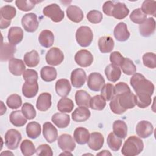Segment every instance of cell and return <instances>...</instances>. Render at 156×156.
<instances>
[{
	"instance_id": "1",
	"label": "cell",
	"mask_w": 156,
	"mask_h": 156,
	"mask_svg": "<svg viewBox=\"0 0 156 156\" xmlns=\"http://www.w3.org/2000/svg\"><path fill=\"white\" fill-rule=\"evenodd\" d=\"M130 83L136 93H147L152 96L154 91V85L140 73L133 74Z\"/></svg>"
},
{
	"instance_id": "2",
	"label": "cell",
	"mask_w": 156,
	"mask_h": 156,
	"mask_svg": "<svg viewBox=\"0 0 156 156\" xmlns=\"http://www.w3.org/2000/svg\"><path fill=\"white\" fill-rule=\"evenodd\" d=\"M144 147L141 139L136 136H130L124 142L121 153L125 156H135L140 154Z\"/></svg>"
},
{
	"instance_id": "3",
	"label": "cell",
	"mask_w": 156,
	"mask_h": 156,
	"mask_svg": "<svg viewBox=\"0 0 156 156\" xmlns=\"http://www.w3.org/2000/svg\"><path fill=\"white\" fill-rule=\"evenodd\" d=\"M77 43L82 47L90 46L93 39V34L90 27L88 26H80L76 32Z\"/></svg>"
},
{
	"instance_id": "4",
	"label": "cell",
	"mask_w": 156,
	"mask_h": 156,
	"mask_svg": "<svg viewBox=\"0 0 156 156\" xmlns=\"http://www.w3.org/2000/svg\"><path fill=\"white\" fill-rule=\"evenodd\" d=\"M43 13L44 16L50 18L55 23L62 21L65 16L64 12L57 4H51L46 6L43 10Z\"/></svg>"
},
{
	"instance_id": "5",
	"label": "cell",
	"mask_w": 156,
	"mask_h": 156,
	"mask_svg": "<svg viewBox=\"0 0 156 156\" xmlns=\"http://www.w3.org/2000/svg\"><path fill=\"white\" fill-rule=\"evenodd\" d=\"M21 138V134L18 130L13 129H9L5 134V144L9 149H16Z\"/></svg>"
},
{
	"instance_id": "6",
	"label": "cell",
	"mask_w": 156,
	"mask_h": 156,
	"mask_svg": "<svg viewBox=\"0 0 156 156\" xmlns=\"http://www.w3.org/2000/svg\"><path fill=\"white\" fill-rule=\"evenodd\" d=\"M21 24L26 32H34L39 25L37 15L34 13L25 14L21 19Z\"/></svg>"
},
{
	"instance_id": "7",
	"label": "cell",
	"mask_w": 156,
	"mask_h": 156,
	"mask_svg": "<svg viewBox=\"0 0 156 156\" xmlns=\"http://www.w3.org/2000/svg\"><path fill=\"white\" fill-rule=\"evenodd\" d=\"M63 60L64 54L63 52L57 47L51 48L46 54V61L47 63L52 66L60 65Z\"/></svg>"
},
{
	"instance_id": "8",
	"label": "cell",
	"mask_w": 156,
	"mask_h": 156,
	"mask_svg": "<svg viewBox=\"0 0 156 156\" xmlns=\"http://www.w3.org/2000/svg\"><path fill=\"white\" fill-rule=\"evenodd\" d=\"M105 85V79L99 73H92L87 80L88 87L93 91H99Z\"/></svg>"
},
{
	"instance_id": "9",
	"label": "cell",
	"mask_w": 156,
	"mask_h": 156,
	"mask_svg": "<svg viewBox=\"0 0 156 156\" xmlns=\"http://www.w3.org/2000/svg\"><path fill=\"white\" fill-rule=\"evenodd\" d=\"M76 63L82 67L90 66L93 62V56L88 50L81 49L76 52L74 56Z\"/></svg>"
},
{
	"instance_id": "10",
	"label": "cell",
	"mask_w": 156,
	"mask_h": 156,
	"mask_svg": "<svg viewBox=\"0 0 156 156\" xmlns=\"http://www.w3.org/2000/svg\"><path fill=\"white\" fill-rule=\"evenodd\" d=\"M118 101L121 107L126 109L133 108L135 105V95L130 91L116 95Z\"/></svg>"
},
{
	"instance_id": "11",
	"label": "cell",
	"mask_w": 156,
	"mask_h": 156,
	"mask_svg": "<svg viewBox=\"0 0 156 156\" xmlns=\"http://www.w3.org/2000/svg\"><path fill=\"white\" fill-rule=\"evenodd\" d=\"M86 79V73L82 68H76L71 72V82L74 88L82 87L84 85Z\"/></svg>"
},
{
	"instance_id": "12",
	"label": "cell",
	"mask_w": 156,
	"mask_h": 156,
	"mask_svg": "<svg viewBox=\"0 0 156 156\" xmlns=\"http://www.w3.org/2000/svg\"><path fill=\"white\" fill-rule=\"evenodd\" d=\"M57 143L58 147L64 151L71 152L76 147V143L73 138L70 135L66 133L59 136Z\"/></svg>"
},
{
	"instance_id": "13",
	"label": "cell",
	"mask_w": 156,
	"mask_h": 156,
	"mask_svg": "<svg viewBox=\"0 0 156 156\" xmlns=\"http://www.w3.org/2000/svg\"><path fill=\"white\" fill-rule=\"evenodd\" d=\"M136 133L138 136L146 138L151 135L153 133V125L147 121H141L136 126Z\"/></svg>"
},
{
	"instance_id": "14",
	"label": "cell",
	"mask_w": 156,
	"mask_h": 156,
	"mask_svg": "<svg viewBox=\"0 0 156 156\" xmlns=\"http://www.w3.org/2000/svg\"><path fill=\"white\" fill-rule=\"evenodd\" d=\"M155 30V21L154 18L150 17L139 26V30L141 35L148 37L152 35Z\"/></svg>"
},
{
	"instance_id": "15",
	"label": "cell",
	"mask_w": 156,
	"mask_h": 156,
	"mask_svg": "<svg viewBox=\"0 0 156 156\" xmlns=\"http://www.w3.org/2000/svg\"><path fill=\"white\" fill-rule=\"evenodd\" d=\"M43 135L47 142L52 143L57 138L58 132L57 129L50 122H46L43 126Z\"/></svg>"
},
{
	"instance_id": "16",
	"label": "cell",
	"mask_w": 156,
	"mask_h": 156,
	"mask_svg": "<svg viewBox=\"0 0 156 156\" xmlns=\"http://www.w3.org/2000/svg\"><path fill=\"white\" fill-rule=\"evenodd\" d=\"M104 138L102 133L94 132L90 134V138L87 142L88 147L93 151H99L104 144Z\"/></svg>"
},
{
	"instance_id": "17",
	"label": "cell",
	"mask_w": 156,
	"mask_h": 156,
	"mask_svg": "<svg viewBox=\"0 0 156 156\" xmlns=\"http://www.w3.org/2000/svg\"><path fill=\"white\" fill-rule=\"evenodd\" d=\"M113 34L115 38L119 41H125L127 40L130 35L127 29V24L124 22H120L115 26Z\"/></svg>"
},
{
	"instance_id": "18",
	"label": "cell",
	"mask_w": 156,
	"mask_h": 156,
	"mask_svg": "<svg viewBox=\"0 0 156 156\" xmlns=\"http://www.w3.org/2000/svg\"><path fill=\"white\" fill-rule=\"evenodd\" d=\"M25 69V64L21 59L13 58L9 62V71L14 76H21L24 72Z\"/></svg>"
},
{
	"instance_id": "19",
	"label": "cell",
	"mask_w": 156,
	"mask_h": 156,
	"mask_svg": "<svg viewBox=\"0 0 156 156\" xmlns=\"http://www.w3.org/2000/svg\"><path fill=\"white\" fill-rule=\"evenodd\" d=\"M23 30L21 27L14 26L11 27L8 32V40L10 43L13 45L19 44L23 39Z\"/></svg>"
},
{
	"instance_id": "20",
	"label": "cell",
	"mask_w": 156,
	"mask_h": 156,
	"mask_svg": "<svg viewBox=\"0 0 156 156\" xmlns=\"http://www.w3.org/2000/svg\"><path fill=\"white\" fill-rule=\"evenodd\" d=\"M51 98V94L49 93H41L37 100V108L42 112L47 111L52 105Z\"/></svg>"
},
{
	"instance_id": "21",
	"label": "cell",
	"mask_w": 156,
	"mask_h": 156,
	"mask_svg": "<svg viewBox=\"0 0 156 156\" xmlns=\"http://www.w3.org/2000/svg\"><path fill=\"white\" fill-rule=\"evenodd\" d=\"M16 46L10 43H3L1 46V61L6 62L13 58Z\"/></svg>"
},
{
	"instance_id": "22",
	"label": "cell",
	"mask_w": 156,
	"mask_h": 156,
	"mask_svg": "<svg viewBox=\"0 0 156 156\" xmlns=\"http://www.w3.org/2000/svg\"><path fill=\"white\" fill-rule=\"evenodd\" d=\"M129 13V10L124 3L117 2L114 3L112 16H113L117 20H122L125 18Z\"/></svg>"
},
{
	"instance_id": "23",
	"label": "cell",
	"mask_w": 156,
	"mask_h": 156,
	"mask_svg": "<svg viewBox=\"0 0 156 156\" xmlns=\"http://www.w3.org/2000/svg\"><path fill=\"white\" fill-rule=\"evenodd\" d=\"M55 88V91L58 96L65 97L69 94L71 87L68 79H60L56 82Z\"/></svg>"
},
{
	"instance_id": "24",
	"label": "cell",
	"mask_w": 156,
	"mask_h": 156,
	"mask_svg": "<svg viewBox=\"0 0 156 156\" xmlns=\"http://www.w3.org/2000/svg\"><path fill=\"white\" fill-rule=\"evenodd\" d=\"M66 15L69 20L78 23L83 18V13L81 9L76 5H69L66 9Z\"/></svg>"
},
{
	"instance_id": "25",
	"label": "cell",
	"mask_w": 156,
	"mask_h": 156,
	"mask_svg": "<svg viewBox=\"0 0 156 156\" xmlns=\"http://www.w3.org/2000/svg\"><path fill=\"white\" fill-rule=\"evenodd\" d=\"M90 116V111L87 107H79L76 108L71 115L73 120L78 122L87 121L89 119Z\"/></svg>"
},
{
	"instance_id": "26",
	"label": "cell",
	"mask_w": 156,
	"mask_h": 156,
	"mask_svg": "<svg viewBox=\"0 0 156 156\" xmlns=\"http://www.w3.org/2000/svg\"><path fill=\"white\" fill-rule=\"evenodd\" d=\"M115 43L113 39L110 36L101 37L98 41V47L102 53H108L113 49Z\"/></svg>"
},
{
	"instance_id": "27",
	"label": "cell",
	"mask_w": 156,
	"mask_h": 156,
	"mask_svg": "<svg viewBox=\"0 0 156 156\" xmlns=\"http://www.w3.org/2000/svg\"><path fill=\"white\" fill-rule=\"evenodd\" d=\"M105 74L107 79L112 82H116L118 80L121 75V71L119 66L110 64L105 69Z\"/></svg>"
},
{
	"instance_id": "28",
	"label": "cell",
	"mask_w": 156,
	"mask_h": 156,
	"mask_svg": "<svg viewBox=\"0 0 156 156\" xmlns=\"http://www.w3.org/2000/svg\"><path fill=\"white\" fill-rule=\"evenodd\" d=\"M74 139L79 144H86L90 138L89 131L84 127H77L74 132Z\"/></svg>"
},
{
	"instance_id": "29",
	"label": "cell",
	"mask_w": 156,
	"mask_h": 156,
	"mask_svg": "<svg viewBox=\"0 0 156 156\" xmlns=\"http://www.w3.org/2000/svg\"><path fill=\"white\" fill-rule=\"evenodd\" d=\"M38 41L41 46L48 48L52 46L54 43V35L51 30H43L39 35Z\"/></svg>"
},
{
	"instance_id": "30",
	"label": "cell",
	"mask_w": 156,
	"mask_h": 156,
	"mask_svg": "<svg viewBox=\"0 0 156 156\" xmlns=\"http://www.w3.org/2000/svg\"><path fill=\"white\" fill-rule=\"evenodd\" d=\"M54 124L58 128H65L70 122V116L63 113H57L52 115L51 118Z\"/></svg>"
},
{
	"instance_id": "31",
	"label": "cell",
	"mask_w": 156,
	"mask_h": 156,
	"mask_svg": "<svg viewBox=\"0 0 156 156\" xmlns=\"http://www.w3.org/2000/svg\"><path fill=\"white\" fill-rule=\"evenodd\" d=\"M114 134L118 137L124 139L127 135V126L126 122L122 120H116L113 124Z\"/></svg>"
},
{
	"instance_id": "32",
	"label": "cell",
	"mask_w": 156,
	"mask_h": 156,
	"mask_svg": "<svg viewBox=\"0 0 156 156\" xmlns=\"http://www.w3.org/2000/svg\"><path fill=\"white\" fill-rule=\"evenodd\" d=\"M91 96L85 90H78L75 94V100L77 105L79 107H90Z\"/></svg>"
},
{
	"instance_id": "33",
	"label": "cell",
	"mask_w": 156,
	"mask_h": 156,
	"mask_svg": "<svg viewBox=\"0 0 156 156\" xmlns=\"http://www.w3.org/2000/svg\"><path fill=\"white\" fill-rule=\"evenodd\" d=\"M10 122L15 127H22L27 122V118L23 115L22 111L15 110L11 112L9 116Z\"/></svg>"
},
{
	"instance_id": "34",
	"label": "cell",
	"mask_w": 156,
	"mask_h": 156,
	"mask_svg": "<svg viewBox=\"0 0 156 156\" xmlns=\"http://www.w3.org/2000/svg\"><path fill=\"white\" fill-rule=\"evenodd\" d=\"M57 71L52 66H43L40 71V77L43 80L49 82L55 80L57 77Z\"/></svg>"
},
{
	"instance_id": "35",
	"label": "cell",
	"mask_w": 156,
	"mask_h": 156,
	"mask_svg": "<svg viewBox=\"0 0 156 156\" xmlns=\"http://www.w3.org/2000/svg\"><path fill=\"white\" fill-rule=\"evenodd\" d=\"M24 61L28 67H35L38 65L40 62V57L38 52L32 50L26 52L24 55Z\"/></svg>"
},
{
	"instance_id": "36",
	"label": "cell",
	"mask_w": 156,
	"mask_h": 156,
	"mask_svg": "<svg viewBox=\"0 0 156 156\" xmlns=\"http://www.w3.org/2000/svg\"><path fill=\"white\" fill-rule=\"evenodd\" d=\"M26 132L28 137L32 139H35L38 138L41 133V126L37 122H30L26 127Z\"/></svg>"
},
{
	"instance_id": "37",
	"label": "cell",
	"mask_w": 156,
	"mask_h": 156,
	"mask_svg": "<svg viewBox=\"0 0 156 156\" xmlns=\"http://www.w3.org/2000/svg\"><path fill=\"white\" fill-rule=\"evenodd\" d=\"M16 9L10 5H6L2 7L0 9V20L11 21L16 16Z\"/></svg>"
},
{
	"instance_id": "38",
	"label": "cell",
	"mask_w": 156,
	"mask_h": 156,
	"mask_svg": "<svg viewBox=\"0 0 156 156\" xmlns=\"http://www.w3.org/2000/svg\"><path fill=\"white\" fill-rule=\"evenodd\" d=\"M38 91V84L37 82L29 83L25 82L22 87V93L27 98H32L35 96Z\"/></svg>"
},
{
	"instance_id": "39",
	"label": "cell",
	"mask_w": 156,
	"mask_h": 156,
	"mask_svg": "<svg viewBox=\"0 0 156 156\" xmlns=\"http://www.w3.org/2000/svg\"><path fill=\"white\" fill-rule=\"evenodd\" d=\"M152 102L151 96L147 93H136L135 104L141 108H144L150 105Z\"/></svg>"
},
{
	"instance_id": "40",
	"label": "cell",
	"mask_w": 156,
	"mask_h": 156,
	"mask_svg": "<svg viewBox=\"0 0 156 156\" xmlns=\"http://www.w3.org/2000/svg\"><path fill=\"white\" fill-rule=\"evenodd\" d=\"M74 108L73 101L66 97H63L57 103V109L62 113H70Z\"/></svg>"
},
{
	"instance_id": "41",
	"label": "cell",
	"mask_w": 156,
	"mask_h": 156,
	"mask_svg": "<svg viewBox=\"0 0 156 156\" xmlns=\"http://www.w3.org/2000/svg\"><path fill=\"white\" fill-rule=\"evenodd\" d=\"M106 105V101L101 95H96L91 98L90 107L93 110H102Z\"/></svg>"
},
{
	"instance_id": "42",
	"label": "cell",
	"mask_w": 156,
	"mask_h": 156,
	"mask_svg": "<svg viewBox=\"0 0 156 156\" xmlns=\"http://www.w3.org/2000/svg\"><path fill=\"white\" fill-rule=\"evenodd\" d=\"M107 143L110 149L113 151H118L122 145V140L116 136L113 132H111L107 136Z\"/></svg>"
},
{
	"instance_id": "43",
	"label": "cell",
	"mask_w": 156,
	"mask_h": 156,
	"mask_svg": "<svg viewBox=\"0 0 156 156\" xmlns=\"http://www.w3.org/2000/svg\"><path fill=\"white\" fill-rule=\"evenodd\" d=\"M122 72L126 75H133L136 73V68L133 61L129 58H124L120 65Z\"/></svg>"
},
{
	"instance_id": "44",
	"label": "cell",
	"mask_w": 156,
	"mask_h": 156,
	"mask_svg": "<svg viewBox=\"0 0 156 156\" xmlns=\"http://www.w3.org/2000/svg\"><path fill=\"white\" fill-rule=\"evenodd\" d=\"M20 149L24 156H30L36 152L34 143L29 140H24L22 141L20 145Z\"/></svg>"
},
{
	"instance_id": "45",
	"label": "cell",
	"mask_w": 156,
	"mask_h": 156,
	"mask_svg": "<svg viewBox=\"0 0 156 156\" xmlns=\"http://www.w3.org/2000/svg\"><path fill=\"white\" fill-rule=\"evenodd\" d=\"M141 9L146 15H150L155 16L156 14V2L155 1L146 0L143 2Z\"/></svg>"
},
{
	"instance_id": "46",
	"label": "cell",
	"mask_w": 156,
	"mask_h": 156,
	"mask_svg": "<svg viewBox=\"0 0 156 156\" xmlns=\"http://www.w3.org/2000/svg\"><path fill=\"white\" fill-rule=\"evenodd\" d=\"M147 18V16L143 12L140 8H137L133 10L130 15V20L136 24H141Z\"/></svg>"
},
{
	"instance_id": "47",
	"label": "cell",
	"mask_w": 156,
	"mask_h": 156,
	"mask_svg": "<svg viewBox=\"0 0 156 156\" xmlns=\"http://www.w3.org/2000/svg\"><path fill=\"white\" fill-rule=\"evenodd\" d=\"M101 90V95L104 97L105 101H111L115 96V87L112 83L105 84Z\"/></svg>"
},
{
	"instance_id": "48",
	"label": "cell",
	"mask_w": 156,
	"mask_h": 156,
	"mask_svg": "<svg viewBox=\"0 0 156 156\" xmlns=\"http://www.w3.org/2000/svg\"><path fill=\"white\" fill-rule=\"evenodd\" d=\"M6 103L10 108L17 109L20 108L22 104V99L20 95L17 94H12L7 98Z\"/></svg>"
},
{
	"instance_id": "49",
	"label": "cell",
	"mask_w": 156,
	"mask_h": 156,
	"mask_svg": "<svg viewBox=\"0 0 156 156\" xmlns=\"http://www.w3.org/2000/svg\"><path fill=\"white\" fill-rule=\"evenodd\" d=\"M38 1H21L16 0L15 1V4L16 7L21 11L27 12L31 10Z\"/></svg>"
},
{
	"instance_id": "50",
	"label": "cell",
	"mask_w": 156,
	"mask_h": 156,
	"mask_svg": "<svg viewBox=\"0 0 156 156\" xmlns=\"http://www.w3.org/2000/svg\"><path fill=\"white\" fill-rule=\"evenodd\" d=\"M143 62L145 66L154 69L156 67V55L154 52H146L143 55Z\"/></svg>"
},
{
	"instance_id": "51",
	"label": "cell",
	"mask_w": 156,
	"mask_h": 156,
	"mask_svg": "<svg viewBox=\"0 0 156 156\" xmlns=\"http://www.w3.org/2000/svg\"><path fill=\"white\" fill-rule=\"evenodd\" d=\"M21 111L27 119H33L36 116V111L34 106L28 102H25L21 108Z\"/></svg>"
},
{
	"instance_id": "52",
	"label": "cell",
	"mask_w": 156,
	"mask_h": 156,
	"mask_svg": "<svg viewBox=\"0 0 156 156\" xmlns=\"http://www.w3.org/2000/svg\"><path fill=\"white\" fill-rule=\"evenodd\" d=\"M23 77L25 82L29 83H34L37 82L38 78L37 72L32 69H27L25 70L23 74Z\"/></svg>"
},
{
	"instance_id": "53",
	"label": "cell",
	"mask_w": 156,
	"mask_h": 156,
	"mask_svg": "<svg viewBox=\"0 0 156 156\" xmlns=\"http://www.w3.org/2000/svg\"><path fill=\"white\" fill-rule=\"evenodd\" d=\"M87 20L93 24H98L101 22L103 16L102 13L96 10L90 11L87 15Z\"/></svg>"
},
{
	"instance_id": "54",
	"label": "cell",
	"mask_w": 156,
	"mask_h": 156,
	"mask_svg": "<svg viewBox=\"0 0 156 156\" xmlns=\"http://www.w3.org/2000/svg\"><path fill=\"white\" fill-rule=\"evenodd\" d=\"M109 105H110V110L115 114L121 115V114L124 113L126 111V109L121 107V105H119V104L118 102V98L116 95L110 101V102Z\"/></svg>"
},
{
	"instance_id": "55",
	"label": "cell",
	"mask_w": 156,
	"mask_h": 156,
	"mask_svg": "<svg viewBox=\"0 0 156 156\" xmlns=\"http://www.w3.org/2000/svg\"><path fill=\"white\" fill-rule=\"evenodd\" d=\"M36 154L37 155L41 156H52L53 152L51 147L46 144L40 145L36 149Z\"/></svg>"
},
{
	"instance_id": "56",
	"label": "cell",
	"mask_w": 156,
	"mask_h": 156,
	"mask_svg": "<svg viewBox=\"0 0 156 156\" xmlns=\"http://www.w3.org/2000/svg\"><path fill=\"white\" fill-rule=\"evenodd\" d=\"M124 57L118 51H114L110 54V61L112 64L117 66H120Z\"/></svg>"
},
{
	"instance_id": "57",
	"label": "cell",
	"mask_w": 156,
	"mask_h": 156,
	"mask_svg": "<svg viewBox=\"0 0 156 156\" xmlns=\"http://www.w3.org/2000/svg\"><path fill=\"white\" fill-rule=\"evenodd\" d=\"M114 87H115V95L120 94L125 92H128L131 91L128 85L125 82H119L116 83Z\"/></svg>"
},
{
	"instance_id": "58",
	"label": "cell",
	"mask_w": 156,
	"mask_h": 156,
	"mask_svg": "<svg viewBox=\"0 0 156 156\" xmlns=\"http://www.w3.org/2000/svg\"><path fill=\"white\" fill-rule=\"evenodd\" d=\"M114 2L108 1L104 2L103 6H102V10L104 13L110 16H112V12Z\"/></svg>"
},
{
	"instance_id": "59",
	"label": "cell",
	"mask_w": 156,
	"mask_h": 156,
	"mask_svg": "<svg viewBox=\"0 0 156 156\" xmlns=\"http://www.w3.org/2000/svg\"><path fill=\"white\" fill-rule=\"evenodd\" d=\"M10 23H11V21H5V20H0V28L1 29H5V28L8 27L10 26Z\"/></svg>"
},
{
	"instance_id": "60",
	"label": "cell",
	"mask_w": 156,
	"mask_h": 156,
	"mask_svg": "<svg viewBox=\"0 0 156 156\" xmlns=\"http://www.w3.org/2000/svg\"><path fill=\"white\" fill-rule=\"evenodd\" d=\"M111 155V153L109 152L108 151H106V150H104L102 151V152L97 154V155Z\"/></svg>"
},
{
	"instance_id": "61",
	"label": "cell",
	"mask_w": 156,
	"mask_h": 156,
	"mask_svg": "<svg viewBox=\"0 0 156 156\" xmlns=\"http://www.w3.org/2000/svg\"><path fill=\"white\" fill-rule=\"evenodd\" d=\"M1 155H13V153L9 152V151H5L4 152H1Z\"/></svg>"
},
{
	"instance_id": "62",
	"label": "cell",
	"mask_w": 156,
	"mask_h": 156,
	"mask_svg": "<svg viewBox=\"0 0 156 156\" xmlns=\"http://www.w3.org/2000/svg\"><path fill=\"white\" fill-rule=\"evenodd\" d=\"M60 155H72V154L69 153V151H65V152L61 154Z\"/></svg>"
}]
</instances>
